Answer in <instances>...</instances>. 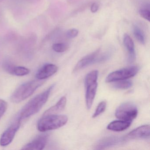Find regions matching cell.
Instances as JSON below:
<instances>
[{
  "mask_svg": "<svg viewBox=\"0 0 150 150\" xmlns=\"http://www.w3.org/2000/svg\"><path fill=\"white\" fill-rule=\"evenodd\" d=\"M21 121L17 118L15 122L3 132L0 138V145L1 146H7L12 143L21 127Z\"/></svg>",
  "mask_w": 150,
  "mask_h": 150,
  "instance_id": "52a82bcc",
  "label": "cell"
},
{
  "mask_svg": "<svg viewBox=\"0 0 150 150\" xmlns=\"http://www.w3.org/2000/svg\"><path fill=\"white\" fill-rule=\"evenodd\" d=\"M138 110L135 104L131 102L122 103L116 110V117L124 121L132 122L137 117Z\"/></svg>",
  "mask_w": 150,
  "mask_h": 150,
  "instance_id": "277c9868",
  "label": "cell"
},
{
  "mask_svg": "<svg viewBox=\"0 0 150 150\" xmlns=\"http://www.w3.org/2000/svg\"><path fill=\"white\" fill-rule=\"evenodd\" d=\"M106 107H107V103L106 102L103 101L101 102L97 106L96 110L95 112L93 115V118H95L97 117L98 116L103 113L105 110H106Z\"/></svg>",
  "mask_w": 150,
  "mask_h": 150,
  "instance_id": "44dd1931",
  "label": "cell"
},
{
  "mask_svg": "<svg viewBox=\"0 0 150 150\" xmlns=\"http://www.w3.org/2000/svg\"><path fill=\"white\" fill-rule=\"evenodd\" d=\"M131 124V122L124 120H116L110 123L107 129L113 131L121 132L126 129Z\"/></svg>",
  "mask_w": 150,
  "mask_h": 150,
  "instance_id": "5bb4252c",
  "label": "cell"
},
{
  "mask_svg": "<svg viewBox=\"0 0 150 150\" xmlns=\"http://www.w3.org/2000/svg\"><path fill=\"white\" fill-rule=\"evenodd\" d=\"M123 43L128 52V61L129 63H133L136 58L135 46L133 40L127 34L124 35Z\"/></svg>",
  "mask_w": 150,
  "mask_h": 150,
  "instance_id": "7c38bea8",
  "label": "cell"
},
{
  "mask_svg": "<svg viewBox=\"0 0 150 150\" xmlns=\"http://www.w3.org/2000/svg\"><path fill=\"white\" fill-rule=\"evenodd\" d=\"M7 107L6 102L2 99H0V119L6 111Z\"/></svg>",
  "mask_w": 150,
  "mask_h": 150,
  "instance_id": "7402d4cb",
  "label": "cell"
},
{
  "mask_svg": "<svg viewBox=\"0 0 150 150\" xmlns=\"http://www.w3.org/2000/svg\"><path fill=\"white\" fill-rule=\"evenodd\" d=\"M139 71V68L137 66L123 68L110 74L106 78V81L109 83L128 79L136 75Z\"/></svg>",
  "mask_w": 150,
  "mask_h": 150,
  "instance_id": "5b68a950",
  "label": "cell"
},
{
  "mask_svg": "<svg viewBox=\"0 0 150 150\" xmlns=\"http://www.w3.org/2000/svg\"><path fill=\"white\" fill-rule=\"evenodd\" d=\"M58 71V67L53 64H46L38 70L36 74L38 79L44 80L55 74Z\"/></svg>",
  "mask_w": 150,
  "mask_h": 150,
  "instance_id": "9c48e42d",
  "label": "cell"
},
{
  "mask_svg": "<svg viewBox=\"0 0 150 150\" xmlns=\"http://www.w3.org/2000/svg\"><path fill=\"white\" fill-rule=\"evenodd\" d=\"M47 135H41L23 146L22 150H41L45 147L47 142Z\"/></svg>",
  "mask_w": 150,
  "mask_h": 150,
  "instance_id": "8fae6325",
  "label": "cell"
},
{
  "mask_svg": "<svg viewBox=\"0 0 150 150\" xmlns=\"http://www.w3.org/2000/svg\"><path fill=\"white\" fill-rule=\"evenodd\" d=\"M55 85H52L47 90L36 96L29 101L21 110L18 118L21 121L28 118L39 112L49 99Z\"/></svg>",
  "mask_w": 150,
  "mask_h": 150,
  "instance_id": "6da1fadb",
  "label": "cell"
},
{
  "mask_svg": "<svg viewBox=\"0 0 150 150\" xmlns=\"http://www.w3.org/2000/svg\"><path fill=\"white\" fill-rule=\"evenodd\" d=\"M68 117L64 115H51L43 116L38 121V129L41 132L61 128L67 123Z\"/></svg>",
  "mask_w": 150,
  "mask_h": 150,
  "instance_id": "3957f363",
  "label": "cell"
},
{
  "mask_svg": "<svg viewBox=\"0 0 150 150\" xmlns=\"http://www.w3.org/2000/svg\"><path fill=\"white\" fill-rule=\"evenodd\" d=\"M100 50H98L92 54L84 57L78 62L74 71H77L93 64L106 61L109 57L108 53L100 55Z\"/></svg>",
  "mask_w": 150,
  "mask_h": 150,
  "instance_id": "8992f818",
  "label": "cell"
},
{
  "mask_svg": "<svg viewBox=\"0 0 150 150\" xmlns=\"http://www.w3.org/2000/svg\"><path fill=\"white\" fill-rule=\"evenodd\" d=\"M68 45L64 43H58L52 45V48L54 51L57 52H65L68 49Z\"/></svg>",
  "mask_w": 150,
  "mask_h": 150,
  "instance_id": "ffe728a7",
  "label": "cell"
},
{
  "mask_svg": "<svg viewBox=\"0 0 150 150\" xmlns=\"http://www.w3.org/2000/svg\"><path fill=\"white\" fill-rule=\"evenodd\" d=\"M45 81L38 79L24 83L16 88L10 97L11 101L19 103L32 95L35 91L44 83Z\"/></svg>",
  "mask_w": 150,
  "mask_h": 150,
  "instance_id": "7a4b0ae2",
  "label": "cell"
},
{
  "mask_svg": "<svg viewBox=\"0 0 150 150\" xmlns=\"http://www.w3.org/2000/svg\"><path fill=\"white\" fill-rule=\"evenodd\" d=\"M139 15L148 21H150V12L147 9H140L139 11Z\"/></svg>",
  "mask_w": 150,
  "mask_h": 150,
  "instance_id": "cb8c5ba5",
  "label": "cell"
},
{
  "mask_svg": "<svg viewBox=\"0 0 150 150\" xmlns=\"http://www.w3.org/2000/svg\"><path fill=\"white\" fill-rule=\"evenodd\" d=\"M30 72L29 69L24 67L15 66L13 69L12 74L17 76H23L28 74Z\"/></svg>",
  "mask_w": 150,
  "mask_h": 150,
  "instance_id": "ac0fdd59",
  "label": "cell"
},
{
  "mask_svg": "<svg viewBox=\"0 0 150 150\" xmlns=\"http://www.w3.org/2000/svg\"><path fill=\"white\" fill-rule=\"evenodd\" d=\"M133 34L136 39L140 43L144 44L145 42L144 36L142 30L137 25L133 27Z\"/></svg>",
  "mask_w": 150,
  "mask_h": 150,
  "instance_id": "d6986e66",
  "label": "cell"
},
{
  "mask_svg": "<svg viewBox=\"0 0 150 150\" xmlns=\"http://www.w3.org/2000/svg\"><path fill=\"white\" fill-rule=\"evenodd\" d=\"M99 8V4L97 2L93 3L90 8L91 12L93 13H96L98 11Z\"/></svg>",
  "mask_w": 150,
  "mask_h": 150,
  "instance_id": "d4e9b609",
  "label": "cell"
},
{
  "mask_svg": "<svg viewBox=\"0 0 150 150\" xmlns=\"http://www.w3.org/2000/svg\"><path fill=\"white\" fill-rule=\"evenodd\" d=\"M113 85V87L117 89H126L129 88L132 86V83L129 81L124 80L115 81Z\"/></svg>",
  "mask_w": 150,
  "mask_h": 150,
  "instance_id": "e0dca14e",
  "label": "cell"
},
{
  "mask_svg": "<svg viewBox=\"0 0 150 150\" xmlns=\"http://www.w3.org/2000/svg\"><path fill=\"white\" fill-rule=\"evenodd\" d=\"M79 30L77 29L73 28L69 29L66 32L67 37L69 39L75 38L79 34Z\"/></svg>",
  "mask_w": 150,
  "mask_h": 150,
  "instance_id": "603a6c76",
  "label": "cell"
},
{
  "mask_svg": "<svg viewBox=\"0 0 150 150\" xmlns=\"http://www.w3.org/2000/svg\"><path fill=\"white\" fill-rule=\"evenodd\" d=\"M66 103V97L65 96H63L54 106L46 110L44 113L43 116L48 115H56L59 113L64 109Z\"/></svg>",
  "mask_w": 150,
  "mask_h": 150,
  "instance_id": "9a60e30c",
  "label": "cell"
},
{
  "mask_svg": "<svg viewBox=\"0 0 150 150\" xmlns=\"http://www.w3.org/2000/svg\"><path fill=\"white\" fill-rule=\"evenodd\" d=\"M128 139L127 137H110L100 140L96 146L97 149H104L125 142Z\"/></svg>",
  "mask_w": 150,
  "mask_h": 150,
  "instance_id": "ba28073f",
  "label": "cell"
},
{
  "mask_svg": "<svg viewBox=\"0 0 150 150\" xmlns=\"http://www.w3.org/2000/svg\"><path fill=\"white\" fill-rule=\"evenodd\" d=\"M98 83H93L86 87V102L87 108L90 109L93 105L97 91Z\"/></svg>",
  "mask_w": 150,
  "mask_h": 150,
  "instance_id": "4fadbf2b",
  "label": "cell"
},
{
  "mask_svg": "<svg viewBox=\"0 0 150 150\" xmlns=\"http://www.w3.org/2000/svg\"><path fill=\"white\" fill-rule=\"evenodd\" d=\"M150 137V125H141L129 132L126 136L128 139L147 138Z\"/></svg>",
  "mask_w": 150,
  "mask_h": 150,
  "instance_id": "30bf717a",
  "label": "cell"
},
{
  "mask_svg": "<svg viewBox=\"0 0 150 150\" xmlns=\"http://www.w3.org/2000/svg\"><path fill=\"white\" fill-rule=\"evenodd\" d=\"M98 71H93L88 74L85 78V87L88 86L89 85L97 82L98 79Z\"/></svg>",
  "mask_w": 150,
  "mask_h": 150,
  "instance_id": "2e32d148",
  "label": "cell"
}]
</instances>
